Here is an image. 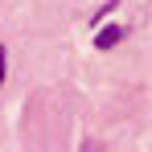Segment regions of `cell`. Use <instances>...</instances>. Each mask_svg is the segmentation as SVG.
Segmentation results:
<instances>
[{
  "label": "cell",
  "instance_id": "obj_1",
  "mask_svg": "<svg viewBox=\"0 0 152 152\" xmlns=\"http://www.w3.org/2000/svg\"><path fill=\"white\" fill-rule=\"evenodd\" d=\"M119 37H124V29H119V25H107V29H99L95 45H99V50H111V45H119Z\"/></svg>",
  "mask_w": 152,
  "mask_h": 152
},
{
  "label": "cell",
  "instance_id": "obj_2",
  "mask_svg": "<svg viewBox=\"0 0 152 152\" xmlns=\"http://www.w3.org/2000/svg\"><path fill=\"white\" fill-rule=\"evenodd\" d=\"M4 58H8V53H4V45H0V86H4Z\"/></svg>",
  "mask_w": 152,
  "mask_h": 152
}]
</instances>
